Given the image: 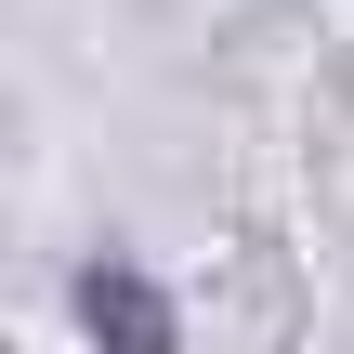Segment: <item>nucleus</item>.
I'll return each mask as SVG.
<instances>
[{"instance_id": "obj_1", "label": "nucleus", "mask_w": 354, "mask_h": 354, "mask_svg": "<svg viewBox=\"0 0 354 354\" xmlns=\"http://www.w3.org/2000/svg\"><path fill=\"white\" fill-rule=\"evenodd\" d=\"M79 328H92L105 354H184L171 302H158V289H145L131 263H92V276H79Z\"/></svg>"}]
</instances>
